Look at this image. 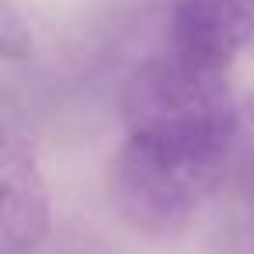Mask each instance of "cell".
Masks as SVG:
<instances>
[{"label": "cell", "instance_id": "obj_4", "mask_svg": "<svg viewBox=\"0 0 254 254\" xmlns=\"http://www.w3.org/2000/svg\"><path fill=\"white\" fill-rule=\"evenodd\" d=\"M0 32H4V56H7V60H21V56H28V49H32L28 25H21L18 11H14L11 4L4 7V18H0Z\"/></svg>", "mask_w": 254, "mask_h": 254}, {"label": "cell", "instance_id": "obj_5", "mask_svg": "<svg viewBox=\"0 0 254 254\" xmlns=\"http://www.w3.org/2000/svg\"><path fill=\"white\" fill-rule=\"evenodd\" d=\"M247 112H251V126H254V94L247 98Z\"/></svg>", "mask_w": 254, "mask_h": 254}, {"label": "cell", "instance_id": "obj_1", "mask_svg": "<svg viewBox=\"0 0 254 254\" xmlns=\"http://www.w3.org/2000/svg\"><path fill=\"white\" fill-rule=\"evenodd\" d=\"M230 146L181 129H126L108 160V202L136 233L174 237L219 188Z\"/></svg>", "mask_w": 254, "mask_h": 254}, {"label": "cell", "instance_id": "obj_3", "mask_svg": "<svg viewBox=\"0 0 254 254\" xmlns=\"http://www.w3.org/2000/svg\"><path fill=\"white\" fill-rule=\"evenodd\" d=\"M0 178H4V223H0L4 251L32 254L53 226V198L46 174L35 160V150L18 132L4 136Z\"/></svg>", "mask_w": 254, "mask_h": 254}, {"label": "cell", "instance_id": "obj_2", "mask_svg": "<svg viewBox=\"0 0 254 254\" xmlns=\"http://www.w3.org/2000/svg\"><path fill=\"white\" fill-rule=\"evenodd\" d=\"M254 39V0H174L171 53L205 73H226Z\"/></svg>", "mask_w": 254, "mask_h": 254}]
</instances>
